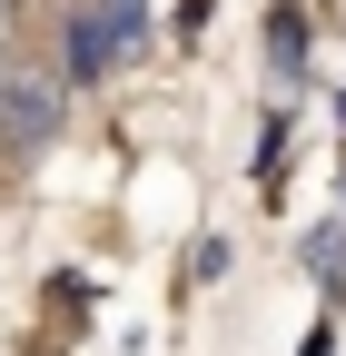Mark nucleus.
<instances>
[{
  "mask_svg": "<svg viewBox=\"0 0 346 356\" xmlns=\"http://www.w3.org/2000/svg\"><path fill=\"white\" fill-rule=\"evenodd\" d=\"M307 277L336 297L346 287V228H336V218H327V228H307Z\"/></svg>",
  "mask_w": 346,
  "mask_h": 356,
  "instance_id": "4",
  "label": "nucleus"
},
{
  "mask_svg": "<svg viewBox=\"0 0 346 356\" xmlns=\"http://www.w3.org/2000/svg\"><path fill=\"white\" fill-rule=\"evenodd\" d=\"M168 30H179V40H198V30H208V0H179V20H168Z\"/></svg>",
  "mask_w": 346,
  "mask_h": 356,
  "instance_id": "5",
  "label": "nucleus"
},
{
  "mask_svg": "<svg viewBox=\"0 0 346 356\" xmlns=\"http://www.w3.org/2000/svg\"><path fill=\"white\" fill-rule=\"evenodd\" d=\"M0 50H10V0H0Z\"/></svg>",
  "mask_w": 346,
  "mask_h": 356,
  "instance_id": "6",
  "label": "nucleus"
},
{
  "mask_svg": "<svg viewBox=\"0 0 346 356\" xmlns=\"http://www.w3.org/2000/svg\"><path fill=\"white\" fill-rule=\"evenodd\" d=\"M139 40H149V0H79L69 10V89H99L109 70H129Z\"/></svg>",
  "mask_w": 346,
  "mask_h": 356,
  "instance_id": "1",
  "label": "nucleus"
},
{
  "mask_svg": "<svg viewBox=\"0 0 346 356\" xmlns=\"http://www.w3.org/2000/svg\"><path fill=\"white\" fill-rule=\"evenodd\" d=\"M0 79H10V50H0Z\"/></svg>",
  "mask_w": 346,
  "mask_h": 356,
  "instance_id": "7",
  "label": "nucleus"
},
{
  "mask_svg": "<svg viewBox=\"0 0 346 356\" xmlns=\"http://www.w3.org/2000/svg\"><path fill=\"white\" fill-rule=\"evenodd\" d=\"M60 109H69V79L60 70H20L10 60V79H0V149H50V129H60Z\"/></svg>",
  "mask_w": 346,
  "mask_h": 356,
  "instance_id": "2",
  "label": "nucleus"
},
{
  "mask_svg": "<svg viewBox=\"0 0 346 356\" xmlns=\"http://www.w3.org/2000/svg\"><path fill=\"white\" fill-rule=\"evenodd\" d=\"M267 79H277V89L307 79V10H297V0H277V10H267Z\"/></svg>",
  "mask_w": 346,
  "mask_h": 356,
  "instance_id": "3",
  "label": "nucleus"
}]
</instances>
